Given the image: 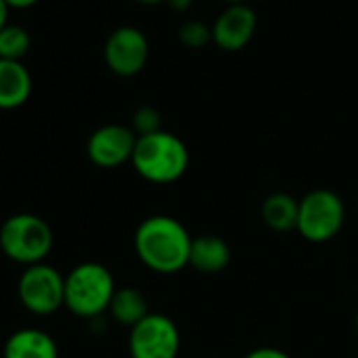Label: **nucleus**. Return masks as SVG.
I'll use <instances>...</instances> for the list:
<instances>
[{
  "label": "nucleus",
  "mask_w": 358,
  "mask_h": 358,
  "mask_svg": "<svg viewBox=\"0 0 358 358\" xmlns=\"http://www.w3.org/2000/svg\"><path fill=\"white\" fill-rule=\"evenodd\" d=\"M131 164L145 182L166 186L186 175L190 166V150L182 137L162 129L158 133L137 137Z\"/></svg>",
  "instance_id": "2"
},
{
  "label": "nucleus",
  "mask_w": 358,
  "mask_h": 358,
  "mask_svg": "<svg viewBox=\"0 0 358 358\" xmlns=\"http://www.w3.org/2000/svg\"><path fill=\"white\" fill-rule=\"evenodd\" d=\"M211 30L213 45L217 49L236 53L253 41L257 30V15L249 5H232L217 15V20L211 24Z\"/></svg>",
  "instance_id": "10"
},
{
  "label": "nucleus",
  "mask_w": 358,
  "mask_h": 358,
  "mask_svg": "<svg viewBox=\"0 0 358 358\" xmlns=\"http://www.w3.org/2000/svg\"><path fill=\"white\" fill-rule=\"evenodd\" d=\"M108 312L118 324L129 327V329L135 327L139 320H143L150 314L148 299L137 287H120V289H116Z\"/></svg>",
  "instance_id": "15"
},
{
  "label": "nucleus",
  "mask_w": 358,
  "mask_h": 358,
  "mask_svg": "<svg viewBox=\"0 0 358 358\" xmlns=\"http://www.w3.org/2000/svg\"><path fill=\"white\" fill-rule=\"evenodd\" d=\"M222 3H226L228 7H232V5H247V0H222Z\"/></svg>",
  "instance_id": "24"
},
{
  "label": "nucleus",
  "mask_w": 358,
  "mask_h": 358,
  "mask_svg": "<svg viewBox=\"0 0 358 358\" xmlns=\"http://www.w3.org/2000/svg\"><path fill=\"white\" fill-rule=\"evenodd\" d=\"M164 5H166L171 11H175V13H186V11L192 9L194 0H164Z\"/></svg>",
  "instance_id": "20"
},
{
  "label": "nucleus",
  "mask_w": 358,
  "mask_h": 358,
  "mask_svg": "<svg viewBox=\"0 0 358 358\" xmlns=\"http://www.w3.org/2000/svg\"><path fill=\"white\" fill-rule=\"evenodd\" d=\"M177 41L186 49H205L207 45L213 43V30L209 24L201 20H186L177 30Z\"/></svg>",
  "instance_id": "17"
},
{
  "label": "nucleus",
  "mask_w": 358,
  "mask_h": 358,
  "mask_svg": "<svg viewBox=\"0 0 358 358\" xmlns=\"http://www.w3.org/2000/svg\"><path fill=\"white\" fill-rule=\"evenodd\" d=\"M232 251L228 243L217 234H201L192 238L190 249V268L201 274L213 276L224 272L230 266Z\"/></svg>",
  "instance_id": "13"
},
{
  "label": "nucleus",
  "mask_w": 358,
  "mask_h": 358,
  "mask_svg": "<svg viewBox=\"0 0 358 358\" xmlns=\"http://www.w3.org/2000/svg\"><path fill=\"white\" fill-rule=\"evenodd\" d=\"M137 135L131 127L124 124H103L91 133L87 139V156L95 166L116 169L124 162H131L135 152Z\"/></svg>",
  "instance_id": "9"
},
{
  "label": "nucleus",
  "mask_w": 358,
  "mask_h": 358,
  "mask_svg": "<svg viewBox=\"0 0 358 358\" xmlns=\"http://www.w3.org/2000/svg\"><path fill=\"white\" fill-rule=\"evenodd\" d=\"M150 57V43L145 34L135 26H120L116 28L106 45H103V59L112 74L120 78L137 76Z\"/></svg>",
  "instance_id": "8"
},
{
  "label": "nucleus",
  "mask_w": 358,
  "mask_h": 358,
  "mask_svg": "<svg viewBox=\"0 0 358 358\" xmlns=\"http://www.w3.org/2000/svg\"><path fill=\"white\" fill-rule=\"evenodd\" d=\"M32 95V74L22 62L0 59V110L22 108Z\"/></svg>",
  "instance_id": "12"
},
{
  "label": "nucleus",
  "mask_w": 358,
  "mask_h": 358,
  "mask_svg": "<svg viewBox=\"0 0 358 358\" xmlns=\"http://www.w3.org/2000/svg\"><path fill=\"white\" fill-rule=\"evenodd\" d=\"M192 234L171 215H150L135 230V253L156 274H177L190 266Z\"/></svg>",
  "instance_id": "1"
},
{
  "label": "nucleus",
  "mask_w": 358,
  "mask_h": 358,
  "mask_svg": "<svg viewBox=\"0 0 358 358\" xmlns=\"http://www.w3.org/2000/svg\"><path fill=\"white\" fill-rule=\"evenodd\" d=\"M116 289L103 264L83 262L66 274V308L80 318H97L110 310Z\"/></svg>",
  "instance_id": "3"
},
{
  "label": "nucleus",
  "mask_w": 358,
  "mask_h": 358,
  "mask_svg": "<svg viewBox=\"0 0 358 358\" xmlns=\"http://www.w3.org/2000/svg\"><path fill=\"white\" fill-rule=\"evenodd\" d=\"M354 324H356V333H358V308H356V318H354Z\"/></svg>",
  "instance_id": "25"
},
{
  "label": "nucleus",
  "mask_w": 358,
  "mask_h": 358,
  "mask_svg": "<svg viewBox=\"0 0 358 358\" xmlns=\"http://www.w3.org/2000/svg\"><path fill=\"white\" fill-rule=\"evenodd\" d=\"M30 34L22 26L9 24L7 28L0 30V59L22 62L30 51Z\"/></svg>",
  "instance_id": "16"
},
{
  "label": "nucleus",
  "mask_w": 358,
  "mask_h": 358,
  "mask_svg": "<svg viewBox=\"0 0 358 358\" xmlns=\"http://www.w3.org/2000/svg\"><path fill=\"white\" fill-rule=\"evenodd\" d=\"M131 129L135 131L137 137L158 133V131H162V116L154 106H141L133 112Z\"/></svg>",
  "instance_id": "18"
},
{
  "label": "nucleus",
  "mask_w": 358,
  "mask_h": 358,
  "mask_svg": "<svg viewBox=\"0 0 358 358\" xmlns=\"http://www.w3.org/2000/svg\"><path fill=\"white\" fill-rule=\"evenodd\" d=\"M345 224V205L341 196L329 188L310 190L299 201L297 232L312 245L333 241Z\"/></svg>",
  "instance_id": "5"
},
{
  "label": "nucleus",
  "mask_w": 358,
  "mask_h": 358,
  "mask_svg": "<svg viewBox=\"0 0 358 358\" xmlns=\"http://www.w3.org/2000/svg\"><path fill=\"white\" fill-rule=\"evenodd\" d=\"M182 335L173 318L160 312H150L143 320L129 329L131 358H177Z\"/></svg>",
  "instance_id": "7"
},
{
  "label": "nucleus",
  "mask_w": 358,
  "mask_h": 358,
  "mask_svg": "<svg viewBox=\"0 0 358 358\" xmlns=\"http://www.w3.org/2000/svg\"><path fill=\"white\" fill-rule=\"evenodd\" d=\"M135 3L143 7H154V5H164V0H135Z\"/></svg>",
  "instance_id": "23"
},
{
  "label": "nucleus",
  "mask_w": 358,
  "mask_h": 358,
  "mask_svg": "<svg viewBox=\"0 0 358 358\" xmlns=\"http://www.w3.org/2000/svg\"><path fill=\"white\" fill-rule=\"evenodd\" d=\"M0 249L26 268L43 264L53 249V230L34 213H15L0 226Z\"/></svg>",
  "instance_id": "4"
},
{
  "label": "nucleus",
  "mask_w": 358,
  "mask_h": 358,
  "mask_svg": "<svg viewBox=\"0 0 358 358\" xmlns=\"http://www.w3.org/2000/svg\"><path fill=\"white\" fill-rule=\"evenodd\" d=\"M55 339L43 329H20L11 333L3 348V358H57Z\"/></svg>",
  "instance_id": "11"
},
{
  "label": "nucleus",
  "mask_w": 358,
  "mask_h": 358,
  "mask_svg": "<svg viewBox=\"0 0 358 358\" xmlns=\"http://www.w3.org/2000/svg\"><path fill=\"white\" fill-rule=\"evenodd\" d=\"M299 201H295L287 192H274L262 203V222L274 232H291L297 230Z\"/></svg>",
  "instance_id": "14"
},
{
  "label": "nucleus",
  "mask_w": 358,
  "mask_h": 358,
  "mask_svg": "<svg viewBox=\"0 0 358 358\" xmlns=\"http://www.w3.org/2000/svg\"><path fill=\"white\" fill-rule=\"evenodd\" d=\"M22 306L36 314L49 316L66 306V276L47 262L28 266L17 282Z\"/></svg>",
  "instance_id": "6"
},
{
  "label": "nucleus",
  "mask_w": 358,
  "mask_h": 358,
  "mask_svg": "<svg viewBox=\"0 0 358 358\" xmlns=\"http://www.w3.org/2000/svg\"><path fill=\"white\" fill-rule=\"evenodd\" d=\"M9 26V5L5 0H0V30Z\"/></svg>",
  "instance_id": "21"
},
{
  "label": "nucleus",
  "mask_w": 358,
  "mask_h": 358,
  "mask_svg": "<svg viewBox=\"0 0 358 358\" xmlns=\"http://www.w3.org/2000/svg\"><path fill=\"white\" fill-rule=\"evenodd\" d=\"M245 358H291L287 352L278 350V348H270V345H264V348H255L251 350Z\"/></svg>",
  "instance_id": "19"
},
{
  "label": "nucleus",
  "mask_w": 358,
  "mask_h": 358,
  "mask_svg": "<svg viewBox=\"0 0 358 358\" xmlns=\"http://www.w3.org/2000/svg\"><path fill=\"white\" fill-rule=\"evenodd\" d=\"M5 3L9 5V9H11V7H13V9H28V7L36 5L38 0H5Z\"/></svg>",
  "instance_id": "22"
}]
</instances>
